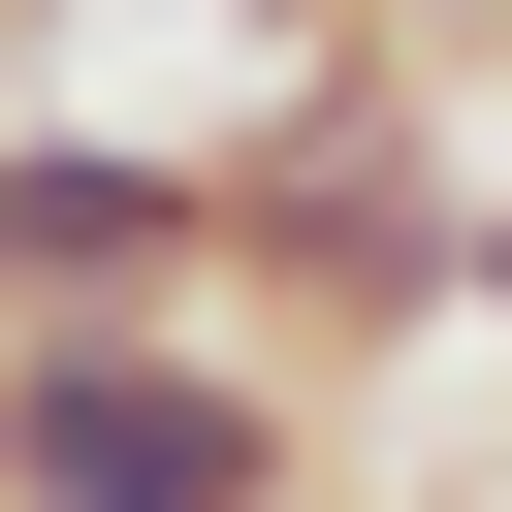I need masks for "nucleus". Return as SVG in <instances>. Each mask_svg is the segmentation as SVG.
<instances>
[{"label":"nucleus","mask_w":512,"mask_h":512,"mask_svg":"<svg viewBox=\"0 0 512 512\" xmlns=\"http://www.w3.org/2000/svg\"><path fill=\"white\" fill-rule=\"evenodd\" d=\"M192 32H256V64H320V32H352V0H192Z\"/></svg>","instance_id":"39448f33"},{"label":"nucleus","mask_w":512,"mask_h":512,"mask_svg":"<svg viewBox=\"0 0 512 512\" xmlns=\"http://www.w3.org/2000/svg\"><path fill=\"white\" fill-rule=\"evenodd\" d=\"M32 320H224V160L128 96H0V352Z\"/></svg>","instance_id":"7ed1b4c3"},{"label":"nucleus","mask_w":512,"mask_h":512,"mask_svg":"<svg viewBox=\"0 0 512 512\" xmlns=\"http://www.w3.org/2000/svg\"><path fill=\"white\" fill-rule=\"evenodd\" d=\"M192 160H224V352H256V384H352V352H416V320H448L480 160H448V64H416V32L256 64Z\"/></svg>","instance_id":"f257e3e1"},{"label":"nucleus","mask_w":512,"mask_h":512,"mask_svg":"<svg viewBox=\"0 0 512 512\" xmlns=\"http://www.w3.org/2000/svg\"><path fill=\"white\" fill-rule=\"evenodd\" d=\"M384 512H480V480H384Z\"/></svg>","instance_id":"423d86ee"},{"label":"nucleus","mask_w":512,"mask_h":512,"mask_svg":"<svg viewBox=\"0 0 512 512\" xmlns=\"http://www.w3.org/2000/svg\"><path fill=\"white\" fill-rule=\"evenodd\" d=\"M448 320H512V192H480V224H448Z\"/></svg>","instance_id":"20e7f679"},{"label":"nucleus","mask_w":512,"mask_h":512,"mask_svg":"<svg viewBox=\"0 0 512 512\" xmlns=\"http://www.w3.org/2000/svg\"><path fill=\"white\" fill-rule=\"evenodd\" d=\"M0 512H320V384H256L224 320H32Z\"/></svg>","instance_id":"f03ea898"}]
</instances>
